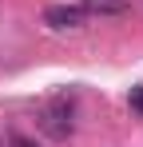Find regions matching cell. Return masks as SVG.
Returning <instances> with one entry per match:
<instances>
[{"instance_id":"cell-1","label":"cell","mask_w":143,"mask_h":147,"mask_svg":"<svg viewBox=\"0 0 143 147\" xmlns=\"http://www.w3.org/2000/svg\"><path fill=\"white\" fill-rule=\"evenodd\" d=\"M40 127H44L52 139H68L72 135V99L68 96L52 99L44 111H40Z\"/></svg>"},{"instance_id":"cell-2","label":"cell","mask_w":143,"mask_h":147,"mask_svg":"<svg viewBox=\"0 0 143 147\" xmlns=\"http://www.w3.org/2000/svg\"><path fill=\"white\" fill-rule=\"evenodd\" d=\"M84 4H52L44 12V24L48 28H56V32H64V28H80L84 24Z\"/></svg>"},{"instance_id":"cell-3","label":"cell","mask_w":143,"mask_h":147,"mask_svg":"<svg viewBox=\"0 0 143 147\" xmlns=\"http://www.w3.org/2000/svg\"><path fill=\"white\" fill-rule=\"evenodd\" d=\"M84 12H99V16H123L127 0H84Z\"/></svg>"},{"instance_id":"cell-4","label":"cell","mask_w":143,"mask_h":147,"mask_svg":"<svg viewBox=\"0 0 143 147\" xmlns=\"http://www.w3.org/2000/svg\"><path fill=\"white\" fill-rule=\"evenodd\" d=\"M131 107L143 115V88H131Z\"/></svg>"},{"instance_id":"cell-5","label":"cell","mask_w":143,"mask_h":147,"mask_svg":"<svg viewBox=\"0 0 143 147\" xmlns=\"http://www.w3.org/2000/svg\"><path fill=\"white\" fill-rule=\"evenodd\" d=\"M12 147H40L36 139H28V135H12Z\"/></svg>"}]
</instances>
